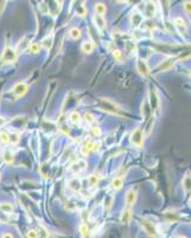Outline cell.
<instances>
[{"mask_svg": "<svg viewBox=\"0 0 191 238\" xmlns=\"http://www.w3.org/2000/svg\"><path fill=\"white\" fill-rule=\"evenodd\" d=\"M98 107L107 113L115 115H126V112L120 107L115 101L107 98H99L98 99Z\"/></svg>", "mask_w": 191, "mask_h": 238, "instance_id": "cell-1", "label": "cell"}, {"mask_svg": "<svg viewBox=\"0 0 191 238\" xmlns=\"http://www.w3.org/2000/svg\"><path fill=\"white\" fill-rule=\"evenodd\" d=\"M144 136H145V133H144L143 129H140V128L134 129L133 132L131 133V144L137 146V148H143V145H144Z\"/></svg>", "mask_w": 191, "mask_h": 238, "instance_id": "cell-2", "label": "cell"}, {"mask_svg": "<svg viewBox=\"0 0 191 238\" xmlns=\"http://www.w3.org/2000/svg\"><path fill=\"white\" fill-rule=\"evenodd\" d=\"M148 102H150V106H151V108H152V112L154 113V112L158 110L159 105H160L158 93L156 92L154 88H153V89H150V100H148Z\"/></svg>", "mask_w": 191, "mask_h": 238, "instance_id": "cell-3", "label": "cell"}, {"mask_svg": "<svg viewBox=\"0 0 191 238\" xmlns=\"http://www.w3.org/2000/svg\"><path fill=\"white\" fill-rule=\"evenodd\" d=\"M125 202H126V207H132L137 202V192L133 188H131L126 192Z\"/></svg>", "mask_w": 191, "mask_h": 238, "instance_id": "cell-4", "label": "cell"}, {"mask_svg": "<svg viewBox=\"0 0 191 238\" xmlns=\"http://www.w3.org/2000/svg\"><path fill=\"white\" fill-rule=\"evenodd\" d=\"M137 70L139 71V74L143 75V76H148L150 73H151L147 62L144 61V60H138L137 61Z\"/></svg>", "mask_w": 191, "mask_h": 238, "instance_id": "cell-5", "label": "cell"}, {"mask_svg": "<svg viewBox=\"0 0 191 238\" xmlns=\"http://www.w3.org/2000/svg\"><path fill=\"white\" fill-rule=\"evenodd\" d=\"M27 92V84L25 82H17L12 87V93H15L17 97H23L25 93Z\"/></svg>", "mask_w": 191, "mask_h": 238, "instance_id": "cell-6", "label": "cell"}, {"mask_svg": "<svg viewBox=\"0 0 191 238\" xmlns=\"http://www.w3.org/2000/svg\"><path fill=\"white\" fill-rule=\"evenodd\" d=\"M141 226H143V229L145 230V232L148 236H157V230H156L153 223L148 222L147 219H143L141 220Z\"/></svg>", "mask_w": 191, "mask_h": 238, "instance_id": "cell-7", "label": "cell"}, {"mask_svg": "<svg viewBox=\"0 0 191 238\" xmlns=\"http://www.w3.org/2000/svg\"><path fill=\"white\" fill-rule=\"evenodd\" d=\"M15 58H17V54L13 49L11 48H7L5 51H4V55H2V60L5 62H15Z\"/></svg>", "mask_w": 191, "mask_h": 238, "instance_id": "cell-8", "label": "cell"}, {"mask_svg": "<svg viewBox=\"0 0 191 238\" xmlns=\"http://www.w3.org/2000/svg\"><path fill=\"white\" fill-rule=\"evenodd\" d=\"M175 61H176V58H170V60L164 61L163 63H160V64L158 66L157 70H158V71H166V70H168L170 68H172V67H173Z\"/></svg>", "mask_w": 191, "mask_h": 238, "instance_id": "cell-9", "label": "cell"}, {"mask_svg": "<svg viewBox=\"0 0 191 238\" xmlns=\"http://www.w3.org/2000/svg\"><path fill=\"white\" fill-rule=\"evenodd\" d=\"M94 48H95L94 42L90 41V39H88V41H84L83 43H82V45H81V50L83 51L84 54H92L93 50H94Z\"/></svg>", "mask_w": 191, "mask_h": 238, "instance_id": "cell-10", "label": "cell"}, {"mask_svg": "<svg viewBox=\"0 0 191 238\" xmlns=\"http://www.w3.org/2000/svg\"><path fill=\"white\" fill-rule=\"evenodd\" d=\"M173 23H175L177 29L181 31L183 35H186V33H188V26H186V24H185V22H184V19H182L181 17H178V18L175 19Z\"/></svg>", "mask_w": 191, "mask_h": 238, "instance_id": "cell-11", "label": "cell"}, {"mask_svg": "<svg viewBox=\"0 0 191 238\" xmlns=\"http://www.w3.org/2000/svg\"><path fill=\"white\" fill-rule=\"evenodd\" d=\"M131 219H132V210L131 207H126L121 214V223L123 225H128L131 223Z\"/></svg>", "mask_w": 191, "mask_h": 238, "instance_id": "cell-12", "label": "cell"}, {"mask_svg": "<svg viewBox=\"0 0 191 238\" xmlns=\"http://www.w3.org/2000/svg\"><path fill=\"white\" fill-rule=\"evenodd\" d=\"M156 11H157V6L153 1H148L145 5V13L147 17H153L156 15Z\"/></svg>", "mask_w": 191, "mask_h": 238, "instance_id": "cell-13", "label": "cell"}, {"mask_svg": "<svg viewBox=\"0 0 191 238\" xmlns=\"http://www.w3.org/2000/svg\"><path fill=\"white\" fill-rule=\"evenodd\" d=\"M93 142L92 139H88V141H85V143H84L82 148H81V154L83 155V156H88L90 151H93Z\"/></svg>", "mask_w": 191, "mask_h": 238, "instance_id": "cell-14", "label": "cell"}, {"mask_svg": "<svg viewBox=\"0 0 191 238\" xmlns=\"http://www.w3.org/2000/svg\"><path fill=\"white\" fill-rule=\"evenodd\" d=\"M85 168H87V163H85L83 160H78V161L75 162V163L71 166V170H73L74 173H80V171L84 170Z\"/></svg>", "mask_w": 191, "mask_h": 238, "instance_id": "cell-15", "label": "cell"}, {"mask_svg": "<svg viewBox=\"0 0 191 238\" xmlns=\"http://www.w3.org/2000/svg\"><path fill=\"white\" fill-rule=\"evenodd\" d=\"M94 20H95L96 28H98L100 31H102L105 28H106V20H105V18H103V15H95V18H94Z\"/></svg>", "mask_w": 191, "mask_h": 238, "instance_id": "cell-16", "label": "cell"}, {"mask_svg": "<svg viewBox=\"0 0 191 238\" xmlns=\"http://www.w3.org/2000/svg\"><path fill=\"white\" fill-rule=\"evenodd\" d=\"M182 186H183V188L185 192L191 191V174L190 173H186V174H185V176L183 177V181H182Z\"/></svg>", "mask_w": 191, "mask_h": 238, "instance_id": "cell-17", "label": "cell"}, {"mask_svg": "<svg viewBox=\"0 0 191 238\" xmlns=\"http://www.w3.org/2000/svg\"><path fill=\"white\" fill-rule=\"evenodd\" d=\"M69 37L71 39H74V41H77V39L81 38V36H82V32L80 29H77V28H71L68 32Z\"/></svg>", "mask_w": 191, "mask_h": 238, "instance_id": "cell-18", "label": "cell"}, {"mask_svg": "<svg viewBox=\"0 0 191 238\" xmlns=\"http://www.w3.org/2000/svg\"><path fill=\"white\" fill-rule=\"evenodd\" d=\"M123 186V179L120 176H115L113 180H112V187H113V189L115 191H119V189H121Z\"/></svg>", "mask_w": 191, "mask_h": 238, "instance_id": "cell-19", "label": "cell"}, {"mask_svg": "<svg viewBox=\"0 0 191 238\" xmlns=\"http://www.w3.org/2000/svg\"><path fill=\"white\" fill-rule=\"evenodd\" d=\"M69 120H70V123H73L74 125H78V124L81 123L82 118H81V115L78 112L74 111V112H71L69 115Z\"/></svg>", "mask_w": 191, "mask_h": 238, "instance_id": "cell-20", "label": "cell"}, {"mask_svg": "<svg viewBox=\"0 0 191 238\" xmlns=\"http://www.w3.org/2000/svg\"><path fill=\"white\" fill-rule=\"evenodd\" d=\"M143 20H144V17L140 15V13H138V12L133 13V15L131 17V22L133 23V26H135V28L143 23Z\"/></svg>", "mask_w": 191, "mask_h": 238, "instance_id": "cell-21", "label": "cell"}, {"mask_svg": "<svg viewBox=\"0 0 191 238\" xmlns=\"http://www.w3.org/2000/svg\"><path fill=\"white\" fill-rule=\"evenodd\" d=\"M69 187L73 189V191H75V192H80L81 191V182H80V180H77V179H73V180H70L69 181Z\"/></svg>", "mask_w": 191, "mask_h": 238, "instance_id": "cell-22", "label": "cell"}, {"mask_svg": "<svg viewBox=\"0 0 191 238\" xmlns=\"http://www.w3.org/2000/svg\"><path fill=\"white\" fill-rule=\"evenodd\" d=\"M94 10H95V12H96L98 15H105L106 11H107L106 5L102 4V2H96V4L94 5Z\"/></svg>", "mask_w": 191, "mask_h": 238, "instance_id": "cell-23", "label": "cell"}, {"mask_svg": "<svg viewBox=\"0 0 191 238\" xmlns=\"http://www.w3.org/2000/svg\"><path fill=\"white\" fill-rule=\"evenodd\" d=\"M40 49H42V43H31L27 46V50L31 54H38Z\"/></svg>", "mask_w": 191, "mask_h": 238, "instance_id": "cell-24", "label": "cell"}, {"mask_svg": "<svg viewBox=\"0 0 191 238\" xmlns=\"http://www.w3.org/2000/svg\"><path fill=\"white\" fill-rule=\"evenodd\" d=\"M113 57H114V60L116 62H119V63H122L125 61V57H123V54L121 50H119V49H114L113 50Z\"/></svg>", "mask_w": 191, "mask_h": 238, "instance_id": "cell-25", "label": "cell"}, {"mask_svg": "<svg viewBox=\"0 0 191 238\" xmlns=\"http://www.w3.org/2000/svg\"><path fill=\"white\" fill-rule=\"evenodd\" d=\"M100 181V175L98 173H94L92 174L90 176H89V184H90V187H95L96 184H99Z\"/></svg>", "mask_w": 191, "mask_h": 238, "instance_id": "cell-26", "label": "cell"}, {"mask_svg": "<svg viewBox=\"0 0 191 238\" xmlns=\"http://www.w3.org/2000/svg\"><path fill=\"white\" fill-rule=\"evenodd\" d=\"M80 233H81V236H82V237H87V236H89L90 230H89V227H88V225H87V224H81V225H80Z\"/></svg>", "mask_w": 191, "mask_h": 238, "instance_id": "cell-27", "label": "cell"}, {"mask_svg": "<svg viewBox=\"0 0 191 238\" xmlns=\"http://www.w3.org/2000/svg\"><path fill=\"white\" fill-rule=\"evenodd\" d=\"M0 142L6 144L10 142V133H7L6 131H0Z\"/></svg>", "mask_w": 191, "mask_h": 238, "instance_id": "cell-28", "label": "cell"}, {"mask_svg": "<svg viewBox=\"0 0 191 238\" xmlns=\"http://www.w3.org/2000/svg\"><path fill=\"white\" fill-rule=\"evenodd\" d=\"M12 205L11 204H0V210L2 211V212H5V213H11V211H12Z\"/></svg>", "mask_w": 191, "mask_h": 238, "instance_id": "cell-29", "label": "cell"}, {"mask_svg": "<svg viewBox=\"0 0 191 238\" xmlns=\"http://www.w3.org/2000/svg\"><path fill=\"white\" fill-rule=\"evenodd\" d=\"M84 120L88 124H93L95 122V117H94V115L90 113V112H85V113H84Z\"/></svg>", "mask_w": 191, "mask_h": 238, "instance_id": "cell-30", "label": "cell"}, {"mask_svg": "<svg viewBox=\"0 0 191 238\" xmlns=\"http://www.w3.org/2000/svg\"><path fill=\"white\" fill-rule=\"evenodd\" d=\"M4 161L6 162L7 164H11L13 162V155L11 154V151H6L4 154Z\"/></svg>", "mask_w": 191, "mask_h": 238, "instance_id": "cell-31", "label": "cell"}, {"mask_svg": "<svg viewBox=\"0 0 191 238\" xmlns=\"http://www.w3.org/2000/svg\"><path fill=\"white\" fill-rule=\"evenodd\" d=\"M183 7H184V11L190 15H191V0H185V1L183 2Z\"/></svg>", "mask_w": 191, "mask_h": 238, "instance_id": "cell-32", "label": "cell"}, {"mask_svg": "<svg viewBox=\"0 0 191 238\" xmlns=\"http://www.w3.org/2000/svg\"><path fill=\"white\" fill-rule=\"evenodd\" d=\"M190 57H191V51H186V53H182V54L177 57V60L185 61V60H188V58H190Z\"/></svg>", "mask_w": 191, "mask_h": 238, "instance_id": "cell-33", "label": "cell"}, {"mask_svg": "<svg viewBox=\"0 0 191 238\" xmlns=\"http://www.w3.org/2000/svg\"><path fill=\"white\" fill-rule=\"evenodd\" d=\"M10 142L12 144H17L19 142V135L18 133H11L10 135Z\"/></svg>", "mask_w": 191, "mask_h": 238, "instance_id": "cell-34", "label": "cell"}, {"mask_svg": "<svg viewBox=\"0 0 191 238\" xmlns=\"http://www.w3.org/2000/svg\"><path fill=\"white\" fill-rule=\"evenodd\" d=\"M92 135L94 136V137H99V136H101V129H100L99 126H93Z\"/></svg>", "mask_w": 191, "mask_h": 238, "instance_id": "cell-35", "label": "cell"}, {"mask_svg": "<svg viewBox=\"0 0 191 238\" xmlns=\"http://www.w3.org/2000/svg\"><path fill=\"white\" fill-rule=\"evenodd\" d=\"M26 236H27V237H33V238L38 237V235H37V232H36V231H33V230H30V231H29Z\"/></svg>", "mask_w": 191, "mask_h": 238, "instance_id": "cell-36", "label": "cell"}, {"mask_svg": "<svg viewBox=\"0 0 191 238\" xmlns=\"http://www.w3.org/2000/svg\"><path fill=\"white\" fill-rule=\"evenodd\" d=\"M76 12H77V13H78L80 15H85V8H84L83 6H81V7L77 8Z\"/></svg>", "mask_w": 191, "mask_h": 238, "instance_id": "cell-37", "label": "cell"}, {"mask_svg": "<svg viewBox=\"0 0 191 238\" xmlns=\"http://www.w3.org/2000/svg\"><path fill=\"white\" fill-rule=\"evenodd\" d=\"M5 123H6V120H5L4 118H1V117H0V126H1V125H4Z\"/></svg>", "mask_w": 191, "mask_h": 238, "instance_id": "cell-38", "label": "cell"}, {"mask_svg": "<svg viewBox=\"0 0 191 238\" xmlns=\"http://www.w3.org/2000/svg\"><path fill=\"white\" fill-rule=\"evenodd\" d=\"M1 237H11L12 238V235H11V233H5V235H2Z\"/></svg>", "mask_w": 191, "mask_h": 238, "instance_id": "cell-39", "label": "cell"}, {"mask_svg": "<svg viewBox=\"0 0 191 238\" xmlns=\"http://www.w3.org/2000/svg\"><path fill=\"white\" fill-rule=\"evenodd\" d=\"M114 1H116V2H123L125 0H114Z\"/></svg>", "mask_w": 191, "mask_h": 238, "instance_id": "cell-40", "label": "cell"}, {"mask_svg": "<svg viewBox=\"0 0 191 238\" xmlns=\"http://www.w3.org/2000/svg\"><path fill=\"white\" fill-rule=\"evenodd\" d=\"M190 205H191V198H190Z\"/></svg>", "mask_w": 191, "mask_h": 238, "instance_id": "cell-41", "label": "cell"}, {"mask_svg": "<svg viewBox=\"0 0 191 238\" xmlns=\"http://www.w3.org/2000/svg\"><path fill=\"white\" fill-rule=\"evenodd\" d=\"M190 20H191V15H190Z\"/></svg>", "mask_w": 191, "mask_h": 238, "instance_id": "cell-42", "label": "cell"}, {"mask_svg": "<svg viewBox=\"0 0 191 238\" xmlns=\"http://www.w3.org/2000/svg\"><path fill=\"white\" fill-rule=\"evenodd\" d=\"M0 143H1V142H0Z\"/></svg>", "mask_w": 191, "mask_h": 238, "instance_id": "cell-43", "label": "cell"}]
</instances>
